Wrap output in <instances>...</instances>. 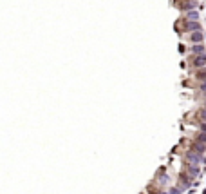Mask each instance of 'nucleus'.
I'll list each match as a JSON object with an SVG mask.
<instances>
[{
	"label": "nucleus",
	"mask_w": 206,
	"mask_h": 194,
	"mask_svg": "<svg viewBox=\"0 0 206 194\" xmlns=\"http://www.w3.org/2000/svg\"><path fill=\"white\" fill-rule=\"evenodd\" d=\"M193 149H195L197 153H204V145H202V143H195V145H193Z\"/></svg>",
	"instance_id": "7"
},
{
	"label": "nucleus",
	"mask_w": 206,
	"mask_h": 194,
	"mask_svg": "<svg viewBox=\"0 0 206 194\" xmlns=\"http://www.w3.org/2000/svg\"><path fill=\"white\" fill-rule=\"evenodd\" d=\"M202 194H206V190H204V192H202Z\"/></svg>",
	"instance_id": "13"
},
{
	"label": "nucleus",
	"mask_w": 206,
	"mask_h": 194,
	"mask_svg": "<svg viewBox=\"0 0 206 194\" xmlns=\"http://www.w3.org/2000/svg\"><path fill=\"white\" fill-rule=\"evenodd\" d=\"M186 29H188V31H201V26L197 24V20H190V22L186 24Z\"/></svg>",
	"instance_id": "3"
},
{
	"label": "nucleus",
	"mask_w": 206,
	"mask_h": 194,
	"mask_svg": "<svg viewBox=\"0 0 206 194\" xmlns=\"http://www.w3.org/2000/svg\"><path fill=\"white\" fill-rule=\"evenodd\" d=\"M202 131H204V132H206V123H204V125H202Z\"/></svg>",
	"instance_id": "12"
},
{
	"label": "nucleus",
	"mask_w": 206,
	"mask_h": 194,
	"mask_svg": "<svg viewBox=\"0 0 206 194\" xmlns=\"http://www.w3.org/2000/svg\"><path fill=\"white\" fill-rule=\"evenodd\" d=\"M186 17H188V20H197V18H199V13H197V11H192V9H190V11L186 13Z\"/></svg>",
	"instance_id": "5"
},
{
	"label": "nucleus",
	"mask_w": 206,
	"mask_h": 194,
	"mask_svg": "<svg viewBox=\"0 0 206 194\" xmlns=\"http://www.w3.org/2000/svg\"><path fill=\"white\" fill-rule=\"evenodd\" d=\"M197 78H199V80H204V82H206V73H201V74H197Z\"/></svg>",
	"instance_id": "10"
},
{
	"label": "nucleus",
	"mask_w": 206,
	"mask_h": 194,
	"mask_svg": "<svg viewBox=\"0 0 206 194\" xmlns=\"http://www.w3.org/2000/svg\"><path fill=\"white\" fill-rule=\"evenodd\" d=\"M192 53H193V55H202V53H204V45H202V44H195V45L192 47Z\"/></svg>",
	"instance_id": "4"
},
{
	"label": "nucleus",
	"mask_w": 206,
	"mask_h": 194,
	"mask_svg": "<svg viewBox=\"0 0 206 194\" xmlns=\"http://www.w3.org/2000/svg\"><path fill=\"white\" fill-rule=\"evenodd\" d=\"M186 160H188L190 163H204V156H202V153H197V151H190L188 156H186Z\"/></svg>",
	"instance_id": "1"
},
{
	"label": "nucleus",
	"mask_w": 206,
	"mask_h": 194,
	"mask_svg": "<svg viewBox=\"0 0 206 194\" xmlns=\"http://www.w3.org/2000/svg\"><path fill=\"white\" fill-rule=\"evenodd\" d=\"M193 65L195 67H204L206 65V55L202 53V55H197L195 58H193Z\"/></svg>",
	"instance_id": "2"
},
{
	"label": "nucleus",
	"mask_w": 206,
	"mask_h": 194,
	"mask_svg": "<svg viewBox=\"0 0 206 194\" xmlns=\"http://www.w3.org/2000/svg\"><path fill=\"white\" fill-rule=\"evenodd\" d=\"M192 40H193V42H201V40H202V35H201V33H193V35H192Z\"/></svg>",
	"instance_id": "8"
},
{
	"label": "nucleus",
	"mask_w": 206,
	"mask_h": 194,
	"mask_svg": "<svg viewBox=\"0 0 206 194\" xmlns=\"http://www.w3.org/2000/svg\"><path fill=\"white\" fill-rule=\"evenodd\" d=\"M179 192H181V189H172L170 190V194H179Z\"/></svg>",
	"instance_id": "11"
},
{
	"label": "nucleus",
	"mask_w": 206,
	"mask_h": 194,
	"mask_svg": "<svg viewBox=\"0 0 206 194\" xmlns=\"http://www.w3.org/2000/svg\"><path fill=\"white\" fill-rule=\"evenodd\" d=\"M199 141H202V143L206 141V134H204V132H202V134H199Z\"/></svg>",
	"instance_id": "9"
},
{
	"label": "nucleus",
	"mask_w": 206,
	"mask_h": 194,
	"mask_svg": "<svg viewBox=\"0 0 206 194\" xmlns=\"http://www.w3.org/2000/svg\"><path fill=\"white\" fill-rule=\"evenodd\" d=\"M183 8H184V9H193V8H195V2L188 0V2H184V4H183Z\"/></svg>",
	"instance_id": "6"
}]
</instances>
